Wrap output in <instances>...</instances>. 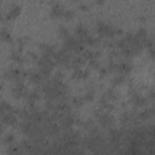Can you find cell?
I'll list each match as a JSON object with an SVG mask.
<instances>
[{
	"label": "cell",
	"instance_id": "cell-1",
	"mask_svg": "<svg viewBox=\"0 0 155 155\" xmlns=\"http://www.w3.org/2000/svg\"><path fill=\"white\" fill-rule=\"evenodd\" d=\"M96 117H98V122L103 127H110L114 124V119L109 114H101L98 111V113H96Z\"/></svg>",
	"mask_w": 155,
	"mask_h": 155
},
{
	"label": "cell",
	"instance_id": "cell-2",
	"mask_svg": "<svg viewBox=\"0 0 155 155\" xmlns=\"http://www.w3.org/2000/svg\"><path fill=\"white\" fill-rule=\"evenodd\" d=\"M1 122L5 124V125H7V126H13V125L17 124V116L15 114L10 113V111L8 113H5L1 116Z\"/></svg>",
	"mask_w": 155,
	"mask_h": 155
},
{
	"label": "cell",
	"instance_id": "cell-3",
	"mask_svg": "<svg viewBox=\"0 0 155 155\" xmlns=\"http://www.w3.org/2000/svg\"><path fill=\"white\" fill-rule=\"evenodd\" d=\"M63 13H64V8L59 4H54L52 6V8H51V13L50 15H51L52 18L58 19V18H63Z\"/></svg>",
	"mask_w": 155,
	"mask_h": 155
},
{
	"label": "cell",
	"instance_id": "cell-4",
	"mask_svg": "<svg viewBox=\"0 0 155 155\" xmlns=\"http://www.w3.org/2000/svg\"><path fill=\"white\" fill-rule=\"evenodd\" d=\"M24 93H25L24 85H23L22 82L17 81V85H16V86L13 87V90H12V94H13V97H15V98H21V97L24 96Z\"/></svg>",
	"mask_w": 155,
	"mask_h": 155
},
{
	"label": "cell",
	"instance_id": "cell-5",
	"mask_svg": "<svg viewBox=\"0 0 155 155\" xmlns=\"http://www.w3.org/2000/svg\"><path fill=\"white\" fill-rule=\"evenodd\" d=\"M21 15V7L18 6V5H13L11 8H10V11L7 12V15H6V19H15V18H17L18 16Z\"/></svg>",
	"mask_w": 155,
	"mask_h": 155
},
{
	"label": "cell",
	"instance_id": "cell-6",
	"mask_svg": "<svg viewBox=\"0 0 155 155\" xmlns=\"http://www.w3.org/2000/svg\"><path fill=\"white\" fill-rule=\"evenodd\" d=\"M74 124V117L71 115H64L61 117V126L63 128H70Z\"/></svg>",
	"mask_w": 155,
	"mask_h": 155
},
{
	"label": "cell",
	"instance_id": "cell-7",
	"mask_svg": "<svg viewBox=\"0 0 155 155\" xmlns=\"http://www.w3.org/2000/svg\"><path fill=\"white\" fill-rule=\"evenodd\" d=\"M75 34L78 35L79 39H82V38H85V36L88 35V30H87V28H86L85 25L78 24V25L75 27Z\"/></svg>",
	"mask_w": 155,
	"mask_h": 155
},
{
	"label": "cell",
	"instance_id": "cell-8",
	"mask_svg": "<svg viewBox=\"0 0 155 155\" xmlns=\"http://www.w3.org/2000/svg\"><path fill=\"white\" fill-rule=\"evenodd\" d=\"M131 69H132V65H131L130 63H127V62H124V63H120L119 65H116V70H117L119 73H122V74L130 73Z\"/></svg>",
	"mask_w": 155,
	"mask_h": 155
},
{
	"label": "cell",
	"instance_id": "cell-9",
	"mask_svg": "<svg viewBox=\"0 0 155 155\" xmlns=\"http://www.w3.org/2000/svg\"><path fill=\"white\" fill-rule=\"evenodd\" d=\"M0 38H1V40H4V41H6V42H10V41H12V36H11V33L6 29V28H2L1 30H0Z\"/></svg>",
	"mask_w": 155,
	"mask_h": 155
},
{
	"label": "cell",
	"instance_id": "cell-10",
	"mask_svg": "<svg viewBox=\"0 0 155 155\" xmlns=\"http://www.w3.org/2000/svg\"><path fill=\"white\" fill-rule=\"evenodd\" d=\"M11 110H12L11 104H8L7 102H5V101H1V99H0V114L2 115V114L8 113V111H11Z\"/></svg>",
	"mask_w": 155,
	"mask_h": 155
},
{
	"label": "cell",
	"instance_id": "cell-11",
	"mask_svg": "<svg viewBox=\"0 0 155 155\" xmlns=\"http://www.w3.org/2000/svg\"><path fill=\"white\" fill-rule=\"evenodd\" d=\"M27 97H28V103H35L40 98V93L38 91H31L27 94Z\"/></svg>",
	"mask_w": 155,
	"mask_h": 155
},
{
	"label": "cell",
	"instance_id": "cell-12",
	"mask_svg": "<svg viewBox=\"0 0 155 155\" xmlns=\"http://www.w3.org/2000/svg\"><path fill=\"white\" fill-rule=\"evenodd\" d=\"M29 80L33 84H39V82H41L42 76L40 73H31V74H29Z\"/></svg>",
	"mask_w": 155,
	"mask_h": 155
},
{
	"label": "cell",
	"instance_id": "cell-13",
	"mask_svg": "<svg viewBox=\"0 0 155 155\" xmlns=\"http://www.w3.org/2000/svg\"><path fill=\"white\" fill-rule=\"evenodd\" d=\"M132 101H133L134 105H137V107H143L144 104H147V99L144 97H140V96H134Z\"/></svg>",
	"mask_w": 155,
	"mask_h": 155
},
{
	"label": "cell",
	"instance_id": "cell-14",
	"mask_svg": "<svg viewBox=\"0 0 155 155\" xmlns=\"http://www.w3.org/2000/svg\"><path fill=\"white\" fill-rule=\"evenodd\" d=\"M136 38L137 39H139L140 41L143 40V39H145L147 36H148V31H147V29H144V28H140V29H138L137 31H136Z\"/></svg>",
	"mask_w": 155,
	"mask_h": 155
},
{
	"label": "cell",
	"instance_id": "cell-15",
	"mask_svg": "<svg viewBox=\"0 0 155 155\" xmlns=\"http://www.w3.org/2000/svg\"><path fill=\"white\" fill-rule=\"evenodd\" d=\"M81 53L84 54V58H85V59H87V61L96 58V53H94L93 51H91V50H84Z\"/></svg>",
	"mask_w": 155,
	"mask_h": 155
},
{
	"label": "cell",
	"instance_id": "cell-16",
	"mask_svg": "<svg viewBox=\"0 0 155 155\" xmlns=\"http://www.w3.org/2000/svg\"><path fill=\"white\" fill-rule=\"evenodd\" d=\"M75 16V12L73 10H64V13H63V18H65L67 21H70L73 19Z\"/></svg>",
	"mask_w": 155,
	"mask_h": 155
},
{
	"label": "cell",
	"instance_id": "cell-17",
	"mask_svg": "<svg viewBox=\"0 0 155 155\" xmlns=\"http://www.w3.org/2000/svg\"><path fill=\"white\" fill-rule=\"evenodd\" d=\"M151 115H153V110L151 109H147V110L139 113V119H143V120L144 119H149Z\"/></svg>",
	"mask_w": 155,
	"mask_h": 155
},
{
	"label": "cell",
	"instance_id": "cell-18",
	"mask_svg": "<svg viewBox=\"0 0 155 155\" xmlns=\"http://www.w3.org/2000/svg\"><path fill=\"white\" fill-rule=\"evenodd\" d=\"M15 62H18V63H23V57L19 54V53H17V52H12L11 53V56H10Z\"/></svg>",
	"mask_w": 155,
	"mask_h": 155
},
{
	"label": "cell",
	"instance_id": "cell-19",
	"mask_svg": "<svg viewBox=\"0 0 155 155\" xmlns=\"http://www.w3.org/2000/svg\"><path fill=\"white\" fill-rule=\"evenodd\" d=\"M58 34L62 36V38H67V36H69V31H68V29L65 28V27H59V29H58Z\"/></svg>",
	"mask_w": 155,
	"mask_h": 155
},
{
	"label": "cell",
	"instance_id": "cell-20",
	"mask_svg": "<svg viewBox=\"0 0 155 155\" xmlns=\"http://www.w3.org/2000/svg\"><path fill=\"white\" fill-rule=\"evenodd\" d=\"M93 97H94V92H93V91H88V92L85 94V98H84V101L91 102V101L93 99Z\"/></svg>",
	"mask_w": 155,
	"mask_h": 155
},
{
	"label": "cell",
	"instance_id": "cell-21",
	"mask_svg": "<svg viewBox=\"0 0 155 155\" xmlns=\"http://www.w3.org/2000/svg\"><path fill=\"white\" fill-rule=\"evenodd\" d=\"M73 103H74L76 107H81L82 103H84V99H82V98H74V99H73Z\"/></svg>",
	"mask_w": 155,
	"mask_h": 155
},
{
	"label": "cell",
	"instance_id": "cell-22",
	"mask_svg": "<svg viewBox=\"0 0 155 155\" xmlns=\"http://www.w3.org/2000/svg\"><path fill=\"white\" fill-rule=\"evenodd\" d=\"M13 140H15V136H13V134H7V136L5 137V143H7V144H8V143L11 144Z\"/></svg>",
	"mask_w": 155,
	"mask_h": 155
},
{
	"label": "cell",
	"instance_id": "cell-23",
	"mask_svg": "<svg viewBox=\"0 0 155 155\" xmlns=\"http://www.w3.org/2000/svg\"><path fill=\"white\" fill-rule=\"evenodd\" d=\"M124 80H125V78H124V76H117L116 79H114V81H113V84H115V85H119V84H121V82H124Z\"/></svg>",
	"mask_w": 155,
	"mask_h": 155
},
{
	"label": "cell",
	"instance_id": "cell-24",
	"mask_svg": "<svg viewBox=\"0 0 155 155\" xmlns=\"http://www.w3.org/2000/svg\"><path fill=\"white\" fill-rule=\"evenodd\" d=\"M80 10L81 11H88L90 10V6L86 5V4H82V5H80Z\"/></svg>",
	"mask_w": 155,
	"mask_h": 155
},
{
	"label": "cell",
	"instance_id": "cell-25",
	"mask_svg": "<svg viewBox=\"0 0 155 155\" xmlns=\"http://www.w3.org/2000/svg\"><path fill=\"white\" fill-rule=\"evenodd\" d=\"M94 2H96L97 5H103V4L105 2V0H94Z\"/></svg>",
	"mask_w": 155,
	"mask_h": 155
},
{
	"label": "cell",
	"instance_id": "cell-26",
	"mask_svg": "<svg viewBox=\"0 0 155 155\" xmlns=\"http://www.w3.org/2000/svg\"><path fill=\"white\" fill-rule=\"evenodd\" d=\"M2 19V15H1V12H0V21Z\"/></svg>",
	"mask_w": 155,
	"mask_h": 155
},
{
	"label": "cell",
	"instance_id": "cell-27",
	"mask_svg": "<svg viewBox=\"0 0 155 155\" xmlns=\"http://www.w3.org/2000/svg\"><path fill=\"white\" fill-rule=\"evenodd\" d=\"M73 1H74V2H76V1H78V0H73Z\"/></svg>",
	"mask_w": 155,
	"mask_h": 155
},
{
	"label": "cell",
	"instance_id": "cell-28",
	"mask_svg": "<svg viewBox=\"0 0 155 155\" xmlns=\"http://www.w3.org/2000/svg\"><path fill=\"white\" fill-rule=\"evenodd\" d=\"M149 1H150V0H149Z\"/></svg>",
	"mask_w": 155,
	"mask_h": 155
}]
</instances>
